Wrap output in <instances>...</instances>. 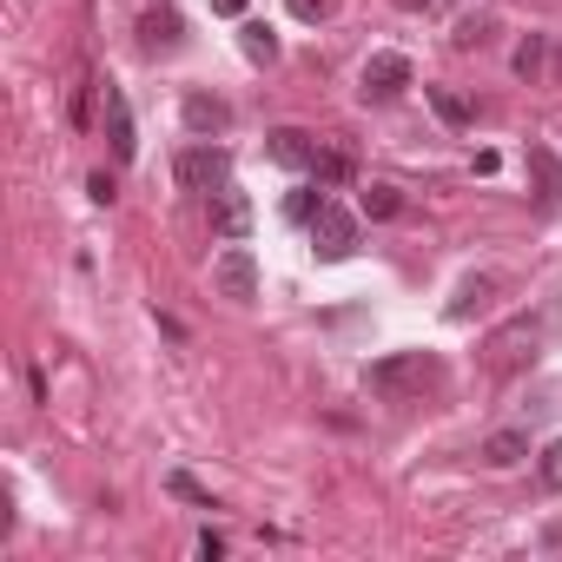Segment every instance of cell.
Listing matches in <instances>:
<instances>
[{"label": "cell", "mask_w": 562, "mask_h": 562, "mask_svg": "<svg viewBox=\"0 0 562 562\" xmlns=\"http://www.w3.org/2000/svg\"><path fill=\"white\" fill-rule=\"evenodd\" d=\"M529 179H536V199L542 205H562V159L549 146H529Z\"/></svg>", "instance_id": "11"}, {"label": "cell", "mask_w": 562, "mask_h": 562, "mask_svg": "<svg viewBox=\"0 0 562 562\" xmlns=\"http://www.w3.org/2000/svg\"><path fill=\"white\" fill-rule=\"evenodd\" d=\"M318 192H325V186H305V192H292V205H285V212H292L299 225H312V218H318V205H325Z\"/></svg>", "instance_id": "20"}, {"label": "cell", "mask_w": 562, "mask_h": 562, "mask_svg": "<svg viewBox=\"0 0 562 562\" xmlns=\"http://www.w3.org/2000/svg\"><path fill=\"white\" fill-rule=\"evenodd\" d=\"M238 47H245L251 67H271V60H278V34H271L265 21H245V27H238Z\"/></svg>", "instance_id": "13"}, {"label": "cell", "mask_w": 562, "mask_h": 562, "mask_svg": "<svg viewBox=\"0 0 562 562\" xmlns=\"http://www.w3.org/2000/svg\"><path fill=\"white\" fill-rule=\"evenodd\" d=\"M490 292H496V285H490V278H470V285H463V292H457V299L443 305V318H457V325H463V318H470V312H476V305H483Z\"/></svg>", "instance_id": "16"}, {"label": "cell", "mask_w": 562, "mask_h": 562, "mask_svg": "<svg viewBox=\"0 0 562 562\" xmlns=\"http://www.w3.org/2000/svg\"><path fill=\"white\" fill-rule=\"evenodd\" d=\"M358 205H364V218H397V212H404V192H397V186H364Z\"/></svg>", "instance_id": "15"}, {"label": "cell", "mask_w": 562, "mask_h": 562, "mask_svg": "<svg viewBox=\"0 0 562 562\" xmlns=\"http://www.w3.org/2000/svg\"><path fill=\"white\" fill-rule=\"evenodd\" d=\"M397 8H411V14H437L443 0H397Z\"/></svg>", "instance_id": "25"}, {"label": "cell", "mask_w": 562, "mask_h": 562, "mask_svg": "<svg viewBox=\"0 0 562 562\" xmlns=\"http://www.w3.org/2000/svg\"><path fill=\"white\" fill-rule=\"evenodd\" d=\"M172 179L186 192H218V186H232V153L225 146H186L172 159Z\"/></svg>", "instance_id": "3"}, {"label": "cell", "mask_w": 562, "mask_h": 562, "mask_svg": "<svg viewBox=\"0 0 562 562\" xmlns=\"http://www.w3.org/2000/svg\"><path fill=\"white\" fill-rule=\"evenodd\" d=\"M212 285H218V299H232V305H251V299H258V265H251V251H245L238 238L212 258Z\"/></svg>", "instance_id": "4"}, {"label": "cell", "mask_w": 562, "mask_h": 562, "mask_svg": "<svg viewBox=\"0 0 562 562\" xmlns=\"http://www.w3.org/2000/svg\"><path fill=\"white\" fill-rule=\"evenodd\" d=\"M186 126L205 139V133H225L232 126V106L218 100V93H186Z\"/></svg>", "instance_id": "10"}, {"label": "cell", "mask_w": 562, "mask_h": 562, "mask_svg": "<svg viewBox=\"0 0 562 562\" xmlns=\"http://www.w3.org/2000/svg\"><path fill=\"white\" fill-rule=\"evenodd\" d=\"M536 476H542V490H555V496H562V437H555V443H542Z\"/></svg>", "instance_id": "19"}, {"label": "cell", "mask_w": 562, "mask_h": 562, "mask_svg": "<svg viewBox=\"0 0 562 562\" xmlns=\"http://www.w3.org/2000/svg\"><path fill=\"white\" fill-rule=\"evenodd\" d=\"M100 100H106V139H113V159H133L139 153V133H133V113H126V93L106 80L100 87Z\"/></svg>", "instance_id": "8"}, {"label": "cell", "mask_w": 562, "mask_h": 562, "mask_svg": "<svg viewBox=\"0 0 562 562\" xmlns=\"http://www.w3.org/2000/svg\"><path fill=\"white\" fill-rule=\"evenodd\" d=\"M536 67H542V41H522V47H516V74H522V80H529V74H536Z\"/></svg>", "instance_id": "21"}, {"label": "cell", "mask_w": 562, "mask_h": 562, "mask_svg": "<svg viewBox=\"0 0 562 562\" xmlns=\"http://www.w3.org/2000/svg\"><path fill=\"white\" fill-rule=\"evenodd\" d=\"M549 325H555V312H536V318L522 312V318H509V325H503V331L483 345V364H490V371H509V364L536 358V345L549 338Z\"/></svg>", "instance_id": "2"}, {"label": "cell", "mask_w": 562, "mask_h": 562, "mask_svg": "<svg viewBox=\"0 0 562 562\" xmlns=\"http://www.w3.org/2000/svg\"><path fill=\"white\" fill-rule=\"evenodd\" d=\"M212 232H218V238H245V232H251V199H245L238 186H218V192H212Z\"/></svg>", "instance_id": "9"}, {"label": "cell", "mask_w": 562, "mask_h": 562, "mask_svg": "<svg viewBox=\"0 0 562 562\" xmlns=\"http://www.w3.org/2000/svg\"><path fill=\"white\" fill-rule=\"evenodd\" d=\"M411 87V60L404 54H371L364 60V100H397Z\"/></svg>", "instance_id": "7"}, {"label": "cell", "mask_w": 562, "mask_h": 562, "mask_svg": "<svg viewBox=\"0 0 562 562\" xmlns=\"http://www.w3.org/2000/svg\"><path fill=\"white\" fill-rule=\"evenodd\" d=\"M292 14H299V21H318V14H325V0H292Z\"/></svg>", "instance_id": "24"}, {"label": "cell", "mask_w": 562, "mask_h": 562, "mask_svg": "<svg viewBox=\"0 0 562 562\" xmlns=\"http://www.w3.org/2000/svg\"><path fill=\"white\" fill-rule=\"evenodd\" d=\"M212 14H232V21H238V14H245V0H212Z\"/></svg>", "instance_id": "26"}, {"label": "cell", "mask_w": 562, "mask_h": 562, "mask_svg": "<svg viewBox=\"0 0 562 562\" xmlns=\"http://www.w3.org/2000/svg\"><path fill=\"white\" fill-rule=\"evenodd\" d=\"M312 179L331 192V186H345V179H351V159H345V153H318V159H312Z\"/></svg>", "instance_id": "17"}, {"label": "cell", "mask_w": 562, "mask_h": 562, "mask_svg": "<svg viewBox=\"0 0 562 562\" xmlns=\"http://www.w3.org/2000/svg\"><path fill=\"white\" fill-rule=\"evenodd\" d=\"M483 27H490V21H463V27H457V47H483Z\"/></svg>", "instance_id": "23"}, {"label": "cell", "mask_w": 562, "mask_h": 562, "mask_svg": "<svg viewBox=\"0 0 562 562\" xmlns=\"http://www.w3.org/2000/svg\"><path fill=\"white\" fill-rule=\"evenodd\" d=\"M179 34H186L179 14H146V27H139V41H146L153 54H159V47H179Z\"/></svg>", "instance_id": "14"}, {"label": "cell", "mask_w": 562, "mask_h": 562, "mask_svg": "<svg viewBox=\"0 0 562 562\" xmlns=\"http://www.w3.org/2000/svg\"><path fill=\"white\" fill-rule=\"evenodd\" d=\"M529 457V430H496V437H483V463L490 470H516Z\"/></svg>", "instance_id": "12"}, {"label": "cell", "mask_w": 562, "mask_h": 562, "mask_svg": "<svg viewBox=\"0 0 562 562\" xmlns=\"http://www.w3.org/2000/svg\"><path fill=\"white\" fill-rule=\"evenodd\" d=\"M430 106H437V120H443V126H470V106H463L450 87H430Z\"/></svg>", "instance_id": "18"}, {"label": "cell", "mask_w": 562, "mask_h": 562, "mask_svg": "<svg viewBox=\"0 0 562 562\" xmlns=\"http://www.w3.org/2000/svg\"><path fill=\"white\" fill-rule=\"evenodd\" d=\"M172 496H186V503H199V509H212V496H205V490H199V483H192V476H186V470H179V476H172Z\"/></svg>", "instance_id": "22"}, {"label": "cell", "mask_w": 562, "mask_h": 562, "mask_svg": "<svg viewBox=\"0 0 562 562\" xmlns=\"http://www.w3.org/2000/svg\"><path fill=\"white\" fill-rule=\"evenodd\" d=\"M364 384H371V397H384V404H411V397H424V391L443 384V364H437L430 351H391V358H378V364L364 371Z\"/></svg>", "instance_id": "1"}, {"label": "cell", "mask_w": 562, "mask_h": 562, "mask_svg": "<svg viewBox=\"0 0 562 562\" xmlns=\"http://www.w3.org/2000/svg\"><path fill=\"white\" fill-rule=\"evenodd\" d=\"M312 251L325 258V265H338V258H351L358 251V218L345 212V205H318V218H312Z\"/></svg>", "instance_id": "5"}, {"label": "cell", "mask_w": 562, "mask_h": 562, "mask_svg": "<svg viewBox=\"0 0 562 562\" xmlns=\"http://www.w3.org/2000/svg\"><path fill=\"white\" fill-rule=\"evenodd\" d=\"M265 159H271V166H285V172H312L318 139H312L305 126H271V133H265Z\"/></svg>", "instance_id": "6"}]
</instances>
